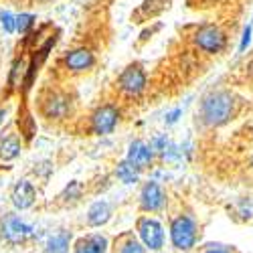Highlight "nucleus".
<instances>
[{"label": "nucleus", "instance_id": "f257e3e1", "mask_svg": "<svg viewBox=\"0 0 253 253\" xmlns=\"http://www.w3.org/2000/svg\"><path fill=\"white\" fill-rule=\"evenodd\" d=\"M235 112H237V101L231 95V91L225 89L207 93L199 108L201 122L209 126V128H221L227 122H231Z\"/></svg>", "mask_w": 253, "mask_h": 253}, {"label": "nucleus", "instance_id": "f03ea898", "mask_svg": "<svg viewBox=\"0 0 253 253\" xmlns=\"http://www.w3.org/2000/svg\"><path fill=\"white\" fill-rule=\"evenodd\" d=\"M199 237L197 223L191 215H176L170 221V241L172 247L178 251H188L193 249Z\"/></svg>", "mask_w": 253, "mask_h": 253}, {"label": "nucleus", "instance_id": "7ed1b4c3", "mask_svg": "<svg viewBox=\"0 0 253 253\" xmlns=\"http://www.w3.org/2000/svg\"><path fill=\"white\" fill-rule=\"evenodd\" d=\"M193 43L203 53L217 55V53H223L227 47V35L217 25H201L193 33Z\"/></svg>", "mask_w": 253, "mask_h": 253}, {"label": "nucleus", "instance_id": "20e7f679", "mask_svg": "<svg viewBox=\"0 0 253 253\" xmlns=\"http://www.w3.org/2000/svg\"><path fill=\"white\" fill-rule=\"evenodd\" d=\"M120 124V110L114 103H103L89 116V130L95 136H108Z\"/></svg>", "mask_w": 253, "mask_h": 253}, {"label": "nucleus", "instance_id": "39448f33", "mask_svg": "<svg viewBox=\"0 0 253 253\" xmlns=\"http://www.w3.org/2000/svg\"><path fill=\"white\" fill-rule=\"evenodd\" d=\"M146 83H148V79H146V71H144V67L140 65V63H132V65H128L118 77L120 89L128 97H140L146 89Z\"/></svg>", "mask_w": 253, "mask_h": 253}, {"label": "nucleus", "instance_id": "423d86ee", "mask_svg": "<svg viewBox=\"0 0 253 253\" xmlns=\"http://www.w3.org/2000/svg\"><path fill=\"white\" fill-rule=\"evenodd\" d=\"M136 231L138 237L142 241V245L150 251H158L164 245V229L162 225L152 219V217H140L136 223Z\"/></svg>", "mask_w": 253, "mask_h": 253}, {"label": "nucleus", "instance_id": "0eeeda50", "mask_svg": "<svg viewBox=\"0 0 253 253\" xmlns=\"http://www.w3.org/2000/svg\"><path fill=\"white\" fill-rule=\"evenodd\" d=\"M41 112L49 120H65L71 114V97L63 91H51L41 101Z\"/></svg>", "mask_w": 253, "mask_h": 253}, {"label": "nucleus", "instance_id": "6e6552de", "mask_svg": "<svg viewBox=\"0 0 253 253\" xmlns=\"http://www.w3.org/2000/svg\"><path fill=\"white\" fill-rule=\"evenodd\" d=\"M138 203H140V209L146 211V213H160V211L166 207V195L158 182L148 180L142 186Z\"/></svg>", "mask_w": 253, "mask_h": 253}, {"label": "nucleus", "instance_id": "1a4fd4ad", "mask_svg": "<svg viewBox=\"0 0 253 253\" xmlns=\"http://www.w3.org/2000/svg\"><path fill=\"white\" fill-rule=\"evenodd\" d=\"M63 65L69 73H85L95 65V53L89 47H77L71 49L63 57Z\"/></svg>", "mask_w": 253, "mask_h": 253}, {"label": "nucleus", "instance_id": "9d476101", "mask_svg": "<svg viewBox=\"0 0 253 253\" xmlns=\"http://www.w3.org/2000/svg\"><path fill=\"white\" fill-rule=\"evenodd\" d=\"M0 231H2V237L12 243V245H18V243H25L33 237V227L27 225L23 219H18L16 215H8L4 221H2V227H0Z\"/></svg>", "mask_w": 253, "mask_h": 253}, {"label": "nucleus", "instance_id": "9b49d317", "mask_svg": "<svg viewBox=\"0 0 253 253\" xmlns=\"http://www.w3.org/2000/svg\"><path fill=\"white\" fill-rule=\"evenodd\" d=\"M126 160H128L130 164H134L138 170H146L152 160H154V148L152 144H146L144 140H136L130 144L128 148V156H126Z\"/></svg>", "mask_w": 253, "mask_h": 253}, {"label": "nucleus", "instance_id": "f8f14e48", "mask_svg": "<svg viewBox=\"0 0 253 253\" xmlns=\"http://www.w3.org/2000/svg\"><path fill=\"white\" fill-rule=\"evenodd\" d=\"M10 201L14 205V209L18 211H27L35 205L37 201V188L33 186V182L29 180H18L14 186H12V191H10Z\"/></svg>", "mask_w": 253, "mask_h": 253}, {"label": "nucleus", "instance_id": "ddd939ff", "mask_svg": "<svg viewBox=\"0 0 253 253\" xmlns=\"http://www.w3.org/2000/svg\"><path fill=\"white\" fill-rule=\"evenodd\" d=\"M73 253H108V239L99 233H89L75 241Z\"/></svg>", "mask_w": 253, "mask_h": 253}, {"label": "nucleus", "instance_id": "4468645a", "mask_svg": "<svg viewBox=\"0 0 253 253\" xmlns=\"http://www.w3.org/2000/svg\"><path fill=\"white\" fill-rule=\"evenodd\" d=\"M112 219V205L108 201H97L87 211V225L89 227H103Z\"/></svg>", "mask_w": 253, "mask_h": 253}, {"label": "nucleus", "instance_id": "2eb2a0df", "mask_svg": "<svg viewBox=\"0 0 253 253\" xmlns=\"http://www.w3.org/2000/svg\"><path fill=\"white\" fill-rule=\"evenodd\" d=\"M20 150H23V144L16 134H8L2 142H0V160H14Z\"/></svg>", "mask_w": 253, "mask_h": 253}, {"label": "nucleus", "instance_id": "dca6fc26", "mask_svg": "<svg viewBox=\"0 0 253 253\" xmlns=\"http://www.w3.org/2000/svg\"><path fill=\"white\" fill-rule=\"evenodd\" d=\"M140 174H142V170H138V168L134 164H130L128 160H122L116 166V176L124 184H136V182H140Z\"/></svg>", "mask_w": 253, "mask_h": 253}, {"label": "nucleus", "instance_id": "f3484780", "mask_svg": "<svg viewBox=\"0 0 253 253\" xmlns=\"http://www.w3.org/2000/svg\"><path fill=\"white\" fill-rule=\"evenodd\" d=\"M71 245V233L67 231H59L47 241V253H67Z\"/></svg>", "mask_w": 253, "mask_h": 253}, {"label": "nucleus", "instance_id": "a211bd4d", "mask_svg": "<svg viewBox=\"0 0 253 253\" xmlns=\"http://www.w3.org/2000/svg\"><path fill=\"white\" fill-rule=\"evenodd\" d=\"M33 27H35V14L23 12V14L16 16V31H18L20 35H27Z\"/></svg>", "mask_w": 253, "mask_h": 253}, {"label": "nucleus", "instance_id": "6ab92c4d", "mask_svg": "<svg viewBox=\"0 0 253 253\" xmlns=\"http://www.w3.org/2000/svg\"><path fill=\"white\" fill-rule=\"evenodd\" d=\"M120 253H146V247L134 237H126L120 245Z\"/></svg>", "mask_w": 253, "mask_h": 253}, {"label": "nucleus", "instance_id": "aec40b11", "mask_svg": "<svg viewBox=\"0 0 253 253\" xmlns=\"http://www.w3.org/2000/svg\"><path fill=\"white\" fill-rule=\"evenodd\" d=\"M0 25H2V29L8 35L16 33V16L12 12H8V10H2V12H0Z\"/></svg>", "mask_w": 253, "mask_h": 253}, {"label": "nucleus", "instance_id": "412c9836", "mask_svg": "<svg viewBox=\"0 0 253 253\" xmlns=\"http://www.w3.org/2000/svg\"><path fill=\"white\" fill-rule=\"evenodd\" d=\"M79 193H81V184L77 182V180H73L67 188H65V193H63V199H65V197H69L67 201H75L77 197H79Z\"/></svg>", "mask_w": 253, "mask_h": 253}, {"label": "nucleus", "instance_id": "4be33fe9", "mask_svg": "<svg viewBox=\"0 0 253 253\" xmlns=\"http://www.w3.org/2000/svg\"><path fill=\"white\" fill-rule=\"evenodd\" d=\"M239 215L243 217V219H251L253 217V203L247 199H243L241 203H239Z\"/></svg>", "mask_w": 253, "mask_h": 253}, {"label": "nucleus", "instance_id": "5701e85b", "mask_svg": "<svg viewBox=\"0 0 253 253\" xmlns=\"http://www.w3.org/2000/svg\"><path fill=\"white\" fill-rule=\"evenodd\" d=\"M249 43H251V27H245L243 29V37H241V45H239V53H245Z\"/></svg>", "mask_w": 253, "mask_h": 253}, {"label": "nucleus", "instance_id": "b1692460", "mask_svg": "<svg viewBox=\"0 0 253 253\" xmlns=\"http://www.w3.org/2000/svg\"><path fill=\"white\" fill-rule=\"evenodd\" d=\"M205 253H231V249L225 245H207Z\"/></svg>", "mask_w": 253, "mask_h": 253}, {"label": "nucleus", "instance_id": "393cba45", "mask_svg": "<svg viewBox=\"0 0 253 253\" xmlns=\"http://www.w3.org/2000/svg\"><path fill=\"white\" fill-rule=\"evenodd\" d=\"M180 114H182L180 110H174V112H170V114L166 116V122H168V124H174V122L178 120V116H180Z\"/></svg>", "mask_w": 253, "mask_h": 253}, {"label": "nucleus", "instance_id": "a878e982", "mask_svg": "<svg viewBox=\"0 0 253 253\" xmlns=\"http://www.w3.org/2000/svg\"><path fill=\"white\" fill-rule=\"evenodd\" d=\"M4 118H6V110H2V108H0V124L4 122Z\"/></svg>", "mask_w": 253, "mask_h": 253}, {"label": "nucleus", "instance_id": "bb28decb", "mask_svg": "<svg viewBox=\"0 0 253 253\" xmlns=\"http://www.w3.org/2000/svg\"><path fill=\"white\" fill-rule=\"evenodd\" d=\"M35 2H49V0H35Z\"/></svg>", "mask_w": 253, "mask_h": 253}, {"label": "nucleus", "instance_id": "cd10ccee", "mask_svg": "<svg viewBox=\"0 0 253 253\" xmlns=\"http://www.w3.org/2000/svg\"><path fill=\"white\" fill-rule=\"evenodd\" d=\"M251 168H253V156H251Z\"/></svg>", "mask_w": 253, "mask_h": 253}]
</instances>
